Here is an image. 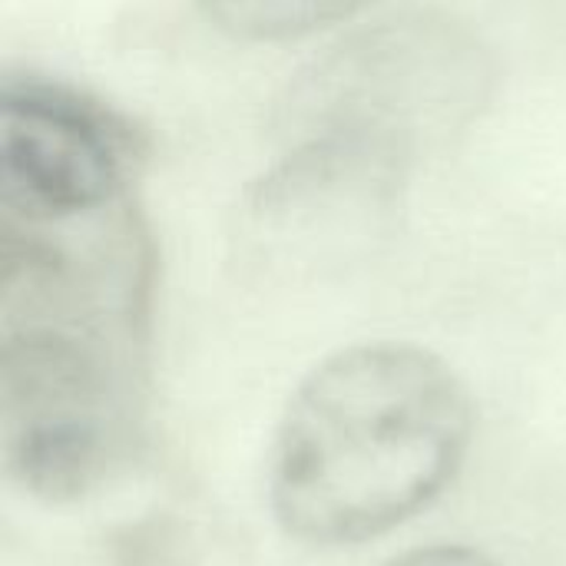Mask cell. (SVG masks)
Here are the masks:
<instances>
[{"label":"cell","instance_id":"1","mask_svg":"<svg viewBox=\"0 0 566 566\" xmlns=\"http://www.w3.org/2000/svg\"><path fill=\"white\" fill-rule=\"evenodd\" d=\"M3 219V454L30 494L70 501L136 434L146 262L129 226L76 249L70 219Z\"/></svg>","mask_w":566,"mask_h":566},{"label":"cell","instance_id":"2","mask_svg":"<svg viewBox=\"0 0 566 566\" xmlns=\"http://www.w3.org/2000/svg\"><path fill=\"white\" fill-rule=\"evenodd\" d=\"M474 401L458 371L398 342L355 345L305 375L269 458L282 531L315 547L388 534L461 471Z\"/></svg>","mask_w":566,"mask_h":566},{"label":"cell","instance_id":"3","mask_svg":"<svg viewBox=\"0 0 566 566\" xmlns=\"http://www.w3.org/2000/svg\"><path fill=\"white\" fill-rule=\"evenodd\" d=\"M143 156L139 129L86 93L46 80L0 90L3 216L66 222L116 209Z\"/></svg>","mask_w":566,"mask_h":566},{"label":"cell","instance_id":"4","mask_svg":"<svg viewBox=\"0 0 566 566\" xmlns=\"http://www.w3.org/2000/svg\"><path fill=\"white\" fill-rule=\"evenodd\" d=\"M448 30L401 23L378 30L312 70L292 96L298 139L345 136L408 153L424 106L451 103V73L474 66Z\"/></svg>","mask_w":566,"mask_h":566},{"label":"cell","instance_id":"5","mask_svg":"<svg viewBox=\"0 0 566 566\" xmlns=\"http://www.w3.org/2000/svg\"><path fill=\"white\" fill-rule=\"evenodd\" d=\"M368 0H199L209 23L239 40H289L328 27Z\"/></svg>","mask_w":566,"mask_h":566},{"label":"cell","instance_id":"6","mask_svg":"<svg viewBox=\"0 0 566 566\" xmlns=\"http://www.w3.org/2000/svg\"><path fill=\"white\" fill-rule=\"evenodd\" d=\"M388 566H497L488 554L461 544H434V547H418L401 557H395Z\"/></svg>","mask_w":566,"mask_h":566}]
</instances>
